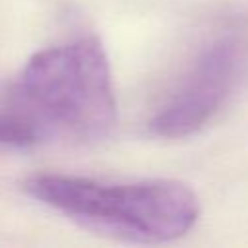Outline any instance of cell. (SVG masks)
Returning a JSON list of instances; mask_svg holds the SVG:
<instances>
[{
    "mask_svg": "<svg viewBox=\"0 0 248 248\" xmlns=\"http://www.w3.org/2000/svg\"><path fill=\"white\" fill-rule=\"evenodd\" d=\"M37 202L99 234L130 242H169L184 236L200 215L194 190L178 180H99L37 174L25 182Z\"/></svg>",
    "mask_w": 248,
    "mask_h": 248,
    "instance_id": "cell-2",
    "label": "cell"
},
{
    "mask_svg": "<svg viewBox=\"0 0 248 248\" xmlns=\"http://www.w3.org/2000/svg\"><path fill=\"white\" fill-rule=\"evenodd\" d=\"M33 132L48 140L95 141L116 124L110 64L97 37H81L33 54L4 101Z\"/></svg>",
    "mask_w": 248,
    "mask_h": 248,
    "instance_id": "cell-1",
    "label": "cell"
},
{
    "mask_svg": "<svg viewBox=\"0 0 248 248\" xmlns=\"http://www.w3.org/2000/svg\"><path fill=\"white\" fill-rule=\"evenodd\" d=\"M248 76V29L225 27L186 64L172 91L149 118V132L178 140L200 132L229 103Z\"/></svg>",
    "mask_w": 248,
    "mask_h": 248,
    "instance_id": "cell-3",
    "label": "cell"
},
{
    "mask_svg": "<svg viewBox=\"0 0 248 248\" xmlns=\"http://www.w3.org/2000/svg\"><path fill=\"white\" fill-rule=\"evenodd\" d=\"M0 145L16 149H27L37 145V140L29 126L6 103L0 105Z\"/></svg>",
    "mask_w": 248,
    "mask_h": 248,
    "instance_id": "cell-4",
    "label": "cell"
}]
</instances>
